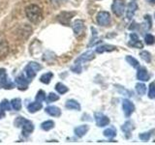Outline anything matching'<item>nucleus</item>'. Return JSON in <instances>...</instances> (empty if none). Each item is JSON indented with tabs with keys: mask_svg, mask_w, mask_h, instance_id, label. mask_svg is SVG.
<instances>
[{
	"mask_svg": "<svg viewBox=\"0 0 155 145\" xmlns=\"http://www.w3.org/2000/svg\"><path fill=\"white\" fill-rule=\"evenodd\" d=\"M25 14L32 23H39L43 19V12L41 8L35 4H31L25 8Z\"/></svg>",
	"mask_w": 155,
	"mask_h": 145,
	"instance_id": "obj_1",
	"label": "nucleus"
},
{
	"mask_svg": "<svg viewBox=\"0 0 155 145\" xmlns=\"http://www.w3.org/2000/svg\"><path fill=\"white\" fill-rule=\"evenodd\" d=\"M15 126L18 128H21L22 134L24 135L31 134L34 130V125L32 124L31 121L25 119L24 117H22V116H18V117H17V119L15 120Z\"/></svg>",
	"mask_w": 155,
	"mask_h": 145,
	"instance_id": "obj_2",
	"label": "nucleus"
},
{
	"mask_svg": "<svg viewBox=\"0 0 155 145\" xmlns=\"http://www.w3.org/2000/svg\"><path fill=\"white\" fill-rule=\"evenodd\" d=\"M42 70V66L37 62H29L26 65L25 69H24V72H25L26 77L28 79L32 80L34 77L36 76L37 72Z\"/></svg>",
	"mask_w": 155,
	"mask_h": 145,
	"instance_id": "obj_3",
	"label": "nucleus"
},
{
	"mask_svg": "<svg viewBox=\"0 0 155 145\" xmlns=\"http://www.w3.org/2000/svg\"><path fill=\"white\" fill-rule=\"evenodd\" d=\"M0 87L4 89H13L15 87V83L10 80L7 76L6 70L1 68L0 69Z\"/></svg>",
	"mask_w": 155,
	"mask_h": 145,
	"instance_id": "obj_4",
	"label": "nucleus"
},
{
	"mask_svg": "<svg viewBox=\"0 0 155 145\" xmlns=\"http://www.w3.org/2000/svg\"><path fill=\"white\" fill-rule=\"evenodd\" d=\"M73 31L77 38H80L84 34V21L82 19H76V21L73 22Z\"/></svg>",
	"mask_w": 155,
	"mask_h": 145,
	"instance_id": "obj_5",
	"label": "nucleus"
},
{
	"mask_svg": "<svg viewBox=\"0 0 155 145\" xmlns=\"http://www.w3.org/2000/svg\"><path fill=\"white\" fill-rule=\"evenodd\" d=\"M96 21L101 26H109L110 23V14L109 12H99L96 17Z\"/></svg>",
	"mask_w": 155,
	"mask_h": 145,
	"instance_id": "obj_6",
	"label": "nucleus"
},
{
	"mask_svg": "<svg viewBox=\"0 0 155 145\" xmlns=\"http://www.w3.org/2000/svg\"><path fill=\"white\" fill-rule=\"evenodd\" d=\"M125 3L124 0H114L113 5H111V10L116 17H121L124 13Z\"/></svg>",
	"mask_w": 155,
	"mask_h": 145,
	"instance_id": "obj_7",
	"label": "nucleus"
},
{
	"mask_svg": "<svg viewBox=\"0 0 155 145\" xmlns=\"http://www.w3.org/2000/svg\"><path fill=\"white\" fill-rule=\"evenodd\" d=\"M94 52L93 51H91V50H88V51H86L84 53H82L81 55H80L79 57L77 58V59L75 60V63L74 64L75 65H79V66H81V64H84V63L85 62H88L92 59H94Z\"/></svg>",
	"mask_w": 155,
	"mask_h": 145,
	"instance_id": "obj_8",
	"label": "nucleus"
},
{
	"mask_svg": "<svg viewBox=\"0 0 155 145\" xmlns=\"http://www.w3.org/2000/svg\"><path fill=\"white\" fill-rule=\"evenodd\" d=\"M122 108L124 111V114L126 117H130L132 113L134 112L135 110V105L134 104L128 99H124L122 102Z\"/></svg>",
	"mask_w": 155,
	"mask_h": 145,
	"instance_id": "obj_9",
	"label": "nucleus"
},
{
	"mask_svg": "<svg viewBox=\"0 0 155 145\" xmlns=\"http://www.w3.org/2000/svg\"><path fill=\"white\" fill-rule=\"evenodd\" d=\"M95 121H96V125L98 127H105V126H108L110 124V119L109 117H107L106 115H104L101 112H96L94 114Z\"/></svg>",
	"mask_w": 155,
	"mask_h": 145,
	"instance_id": "obj_10",
	"label": "nucleus"
},
{
	"mask_svg": "<svg viewBox=\"0 0 155 145\" xmlns=\"http://www.w3.org/2000/svg\"><path fill=\"white\" fill-rule=\"evenodd\" d=\"M76 14L75 12H62L59 16H58V21L63 25H69L71 18Z\"/></svg>",
	"mask_w": 155,
	"mask_h": 145,
	"instance_id": "obj_11",
	"label": "nucleus"
},
{
	"mask_svg": "<svg viewBox=\"0 0 155 145\" xmlns=\"http://www.w3.org/2000/svg\"><path fill=\"white\" fill-rule=\"evenodd\" d=\"M16 83H17V85H18L19 90H26L28 88V80H27V77H25L23 75H21V76H17Z\"/></svg>",
	"mask_w": 155,
	"mask_h": 145,
	"instance_id": "obj_12",
	"label": "nucleus"
},
{
	"mask_svg": "<svg viewBox=\"0 0 155 145\" xmlns=\"http://www.w3.org/2000/svg\"><path fill=\"white\" fill-rule=\"evenodd\" d=\"M121 130L125 134L126 138H130L131 137V134H132V130H134V126L133 123L131 121H126V122L121 126Z\"/></svg>",
	"mask_w": 155,
	"mask_h": 145,
	"instance_id": "obj_13",
	"label": "nucleus"
},
{
	"mask_svg": "<svg viewBox=\"0 0 155 145\" xmlns=\"http://www.w3.org/2000/svg\"><path fill=\"white\" fill-rule=\"evenodd\" d=\"M130 39H131V41L129 42V46L130 47H137V48H143V43L140 41V39H139L138 35L136 33H131L130 34Z\"/></svg>",
	"mask_w": 155,
	"mask_h": 145,
	"instance_id": "obj_14",
	"label": "nucleus"
},
{
	"mask_svg": "<svg viewBox=\"0 0 155 145\" xmlns=\"http://www.w3.org/2000/svg\"><path fill=\"white\" fill-rule=\"evenodd\" d=\"M46 112L52 117H59L61 115V109L55 105H48L46 108Z\"/></svg>",
	"mask_w": 155,
	"mask_h": 145,
	"instance_id": "obj_15",
	"label": "nucleus"
},
{
	"mask_svg": "<svg viewBox=\"0 0 155 145\" xmlns=\"http://www.w3.org/2000/svg\"><path fill=\"white\" fill-rule=\"evenodd\" d=\"M88 130H89L88 125H81V126H78L77 128H75L74 132L78 137H82L84 135L87 134Z\"/></svg>",
	"mask_w": 155,
	"mask_h": 145,
	"instance_id": "obj_16",
	"label": "nucleus"
},
{
	"mask_svg": "<svg viewBox=\"0 0 155 145\" xmlns=\"http://www.w3.org/2000/svg\"><path fill=\"white\" fill-rule=\"evenodd\" d=\"M137 77L140 81H147L149 79V75L147 72V70L143 67L139 68L138 72H137Z\"/></svg>",
	"mask_w": 155,
	"mask_h": 145,
	"instance_id": "obj_17",
	"label": "nucleus"
},
{
	"mask_svg": "<svg viewBox=\"0 0 155 145\" xmlns=\"http://www.w3.org/2000/svg\"><path fill=\"white\" fill-rule=\"evenodd\" d=\"M138 10V5L137 3H136L134 0L132 2H130L128 4V7H127V14H126V16H127V18L129 19H131L133 17H134V14L136 13V11Z\"/></svg>",
	"mask_w": 155,
	"mask_h": 145,
	"instance_id": "obj_18",
	"label": "nucleus"
},
{
	"mask_svg": "<svg viewBox=\"0 0 155 145\" xmlns=\"http://www.w3.org/2000/svg\"><path fill=\"white\" fill-rule=\"evenodd\" d=\"M43 108V105L40 103V102H33V103H30L27 105V110L30 113H35L37 111L41 110Z\"/></svg>",
	"mask_w": 155,
	"mask_h": 145,
	"instance_id": "obj_19",
	"label": "nucleus"
},
{
	"mask_svg": "<svg viewBox=\"0 0 155 145\" xmlns=\"http://www.w3.org/2000/svg\"><path fill=\"white\" fill-rule=\"evenodd\" d=\"M116 50V47L113 45H102L97 47L96 48V52L97 53H104V52H110Z\"/></svg>",
	"mask_w": 155,
	"mask_h": 145,
	"instance_id": "obj_20",
	"label": "nucleus"
},
{
	"mask_svg": "<svg viewBox=\"0 0 155 145\" xmlns=\"http://www.w3.org/2000/svg\"><path fill=\"white\" fill-rule=\"evenodd\" d=\"M66 108L68 109H72V110H81V105L78 103L75 100H68L65 104Z\"/></svg>",
	"mask_w": 155,
	"mask_h": 145,
	"instance_id": "obj_21",
	"label": "nucleus"
},
{
	"mask_svg": "<svg viewBox=\"0 0 155 145\" xmlns=\"http://www.w3.org/2000/svg\"><path fill=\"white\" fill-rule=\"evenodd\" d=\"M9 52V47L8 44L5 41H0V59H2L8 54Z\"/></svg>",
	"mask_w": 155,
	"mask_h": 145,
	"instance_id": "obj_22",
	"label": "nucleus"
},
{
	"mask_svg": "<svg viewBox=\"0 0 155 145\" xmlns=\"http://www.w3.org/2000/svg\"><path fill=\"white\" fill-rule=\"evenodd\" d=\"M52 77H53V74H52V72H46V74H44V75L41 76L40 81L43 82L44 84H48L51 82Z\"/></svg>",
	"mask_w": 155,
	"mask_h": 145,
	"instance_id": "obj_23",
	"label": "nucleus"
},
{
	"mask_svg": "<svg viewBox=\"0 0 155 145\" xmlns=\"http://www.w3.org/2000/svg\"><path fill=\"white\" fill-rule=\"evenodd\" d=\"M11 106H12V108L14 110H16V111H18V110H21V100L19 99V98H15L13 99L11 102Z\"/></svg>",
	"mask_w": 155,
	"mask_h": 145,
	"instance_id": "obj_24",
	"label": "nucleus"
},
{
	"mask_svg": "<svg viewBox=\"0 0 155 145\" xmlns=\"http://www.w3.org/2000/svg\"><path fill=\"white\" fill-rule=\"evenodd\" d=\"M55 90L58 92V94L63 95V94H65V93H67L68 91H69V88H68L66 85L61 83V82H58V83L55 85Z\"/></svg>",
	"mask_w": 155,
	"mask_h": 145,
	"instance_id": "obj_25",
	"label": "nucleus"
},
{
	"mask_svg": "<svg viewBox=\"0 0 155 145\" xmlns=\"http://www.w3.org/2000/svg\"><path fill=\"white\" fill-rule=\"evenodd\" d=\"M103 134L105 135L106 137H108V138H113V137H114L115 135H116V130L114 127L108 128V129H106L104 130Z\"/></svg>",
	"mask_w": 155,
	"mask_h": 145,
	"instance_id": "obj_26",
	"label": "nucleus"
},
{
	"mask_svg": "<svg viewBox=\"0 0 155 145\" xmlns=\"http://www.w3.org/2000/svg\"><path fill=\"white\" fill-rule=\"evenodd\" d=\"M54 127V122L52 120H48L41 124V128L44 130H50Z\"/></svg>",
	"mask_w": 155,
	"mask_h": 145,
	"instance_id": "obj_27",
	"label": "nucleus"
},
{
	"mask_svg": "<svg viewBox=\"0 0 155 145\" xmlns=\"http://www.w3.org/2000/svg\"><path fill=\"white\" fill-rule=\"evenodd\" d=\"M140 58H142L143 60H144L145 62H147V63H150V62H151V54H150V53H149L147 50H143V51H140Z\"/></svg>",
	"mask_w": 155,
	"mask_h": 145,
	"instance_id": "obj_28",
	"label": "nucleus"
},
{
	"mask_svg": "<svg viewBox=\"0 0 155 145\" xmlns=\"http://www.w3.org/2000/svg\"><path fill=\"white\" fill-rule=\"evenodd\" d=\"M136 90H137L138 92V94L140 95V96H143L145 94V92H147V86H145L143 83H137L136 84Z\"/></svg>",
	"mask_w": 155,
	"mask_h": 145,
	"instance_id": "obj_29",
	"label": "nucleus"
},
{
	"mask_svg": "<svg viewBox=\"0 0 155 145\" xmlns=\"http://www.w3.org/2000/svg\"><path fill=\"white\" fill-rule=\"evenodd\" d=\"M0 108H1V109L4 111H9V110L12 109L11 103H10V102L6 99L1 102V104H0Z\"/></svg>",
	"mask_w": 155,
	"mask_h": 145,
	"instance_id": "obj_30",
	"label": "nucleus"
},
{
	"mask_svg": "<svg viewBox=\"0 0 155 145\" xmlns=\"http://www.w3.org/2000/svg\"><path fill=\"white\" fill-rule=\"evenodd\" d=\"M126 61L128 62V64H130L133 68H137L139 66V61L136 59V58L130 56V55H127L126 56Z\"/></svg>",
	"mask_w": 155,
	"mask_h": 145,
	"instance_id": "obj_31",
	"label": "nucleus"
},
{
	"mask_svg": "<svg viewBox=\"0 0 155 145\" xmlns=\"http://www.w3.org/2000/svg\"><path fill=\"white\" fill-rule=\"evenodd\" d=\"M36 101L37 102H40V103H42V102H44L46 100V93L44 90H39L38 93L36 94Z\"/></svg>",
	"mask_w": 155,
	"mask_h": 145,
	"instance_id": "obj_32",
	"label": "nucleus"
},
{
	"mask_svg": "<svg viewBox=\"0 0 155 145\" xmlns=\"http://www.w3.org/2000/svg\"><path fill=\"white\" fill-rule=\"evenodd\" d=\"M148 97L150 99H155V82H151V83L149 84Z\"/></svg>",
	"mask_w": 155,
	"mask_h": 145,
	"instance_id": "obj_33",
	"label": "nucleus"
},
{
	"mask_svg": "<svg viewBox=\"0 0 155 145\" xmlns=\"http://www.w3.org/2000/svg\"><path fill=\"white\" fill-rule=\"evenodd\" d=\"M144 41H145V44H147V45L150 46V45H153L155 43V38L153 35H151V34H147V35H145V37H144Z\"/></svg>",
	"mask_w": 155,
	"mask_h": 145,
	"instance_id": "obj_34",
	"label": "nucleus"
},
{
	"mask_svg": "<svg viewBox=\"0 0 155 145\" xmlns=\"http://www.w3.org/2000/svg\"><path fill=\"white\" fill-rule=\"evenodd\" d=\"M59 100V96L56 95L55 93H50L48 96V103H53V102Z\"/></svg>",
	"mask_w": 155,
	"mask_h": 145,
	"instance_id": "obj_35",
	"label": "nucleus"
},
{
	"mask_svg": "<svg viewBox=\"0 0 155 145\" xmlns=\"http://www.w3.org/2000/svg\"><path fill=\"white\" fill-rule=\"evenodd\" d=\"M150 137H151V132H148V133H143L139 135V137L140 140H143V141H147L149 140Z\"/></svg>",
	"mask_w": 155,
	"mask_h": 145,
	"instance_id": "obj_36",
	"label": "nucleus"
},
{
	"mask_svg": "<svg viewBox=\"0 0 155 145\" xmlns=\"http://www.w3.org/2000/svg\"><path fill=\"white\" fill-rule=\"evenodd\" d=\"M51 2V4H52L53 6H61L64 3H66L68 0H48Z\"/></svg>",
	"mask_w": 155,
	"mask_h": 145,
	"instance_id": "obj_37",
	"label": "nucleus"
},
{
	"mask_svg": "<svg viewBox=\"0 0 155 145\" xmlns=\"http://www.w3.org/2000/svg\"><path fill=\"white\" fill-rule=\"evenodd\" d=\"M71 70H72L73 72H76V74H81V71H82V68H81V66L75 65V64H74V66H72V67H71Z\"/></svg>",
	"mask_w": 155,
	"mask_h": 145,
	"instance_id": "obj_38",
	"label": "nucleus"
},
{
	"mask_svg": "<svg viewBox=\"0 0 155 145\" xmlns=\"http://www.w3.org/2000/svg\"><path fill=\"white\" fill-rule=\"evenodd\" d=\"M5 117V112L4 110L1 109V108H0V118H4Z\"/></svg>",
	"mask_w": 155,
	"mask_h": 145,
	"instance_id": "obj_39",
	"label": "nucleus"
},
{
	"mask_svg": "<svg viewBox=\"0 0 155 145\" xmlns=\"http://www.w3.org/2000/svg\"><path fill=\"white\" fill-rule=\"evenodd\" d=\"M154 18H155V14H154Z\"/></svg>",
	"mask_w": 155,
	"mask_h": 145,
	"instance_id": "obj_40",
	"label": "nucleus"
}]
</instances>
